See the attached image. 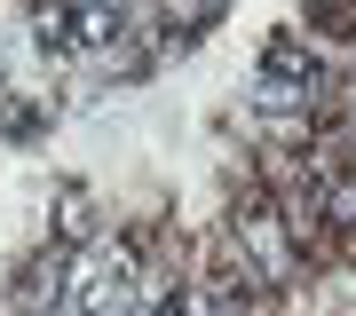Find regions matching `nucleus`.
<instances>
[{
    "label": "nucleus",
    "instance_id": "obj_1",
    "mask_svg": "<svg viewBox=\"0 0 356 316\" xmlns=\"http://www.w3.org/2000/svg\"><path fill=\"white\" fill-rule=\"evenodd\" d=\"M72 253L64 245H48V253H32L24 269H16V316H40V308H56V301H72Z\"/></svg>",
    "mask_w": 356,
    "mask_h": 316
},
{
    "label": "nucleus",
    "instance_id": "obj_2",
    "mask_svg": "<svg viewBox=\"0 0 356 316\" xmlns=\"http://www.w3.org/2000/svg\"><path fill=\"white\" fill-rule=\"evenodd\" d=\"M277 214H261V206H254V214H238V253H245V261H254V285H277L285 277V269H293V245L277 238Z\"/></svg>",
    "mask_w": 356,
    "mask_h": 316
}]
</instances>
